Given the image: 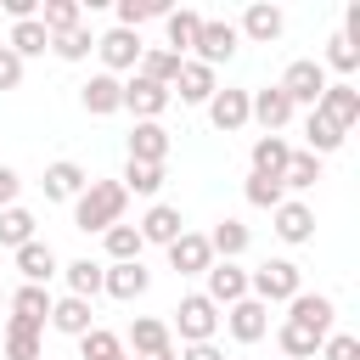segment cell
<instances>
[{"label": "cell", "instance_id": "1", "mask_svg": "<svg viewBox=\"0 0 360 360\" xmlns=\"http://www.w3.org/2000/svg\"><path fill=\"white\" fill-rule=\"evenodd\" d=\"M124 208H129V191H124L118 180H90V186L73 197V225H79V231H107V225L124 219Z\"/></svg>", "mask_w": 360, "mask_h": 360}, {"label": "cell", "instance_id": "2", "mask_svg": "<svg viewBox=\"0 0 360 360\" xmlns=\"http://www.w3.org/2000/svg\"><path fill=\"white\" fill-rule=\"evenodd\" d=\"M304 292V270L292 259H264L259 270H248V298H259L264 309L270 304H292Z\"/></svg>", "mask_w": 360, "mask_h": 360}, {"label": "cell", "instance_id": "3", "mask_svg": "<svg viewBox=\"0 0 360 360\" xmlns=\"http://www.w3.org/2000/svg\"><path fill=\"white\" fill-rule=\"evenodd\" d=\"M169 332H180V343H214V332H219V309H214L202 292H186L180 309H174V326H169Z\"/></svg>", "mask_w": 360, "mask_h": 360}, {"label": "cell", "instance_id": "4", "mask_svg": "<svg viewBox=\"0 0 360 360\" xmlns=\"http://www.w3.org/2000/svg\"><path fill=\"white\" fill-rule=\"evenodd\" d=\"M326 84H332V79H326V68H321L315 56H298V62H287V73H281V96H287L292 107H315Z\"/></svg>", "mask_w": 360, "mask_h": 360}, {"label": "cell", "instance_id": "5", "mask_svg": "<svg viewBox=\"0 0 360 360\" xmlns=\"http://www.w3.org/2000/svg\"><path fill=\"white\" fill-rule=\"evenodd\" d=\"M236 45H242L236 22L202 17V34H197V45H191V62H202V68H219V62H231V56H236Z\"/></svg>", "mask_w": 360, "mask_h": 360}, {"label": "cell", "instance_id": "6", "mask_svg": "<svg viewBox=\"0 0 360 360\" xmlns=\"http://www.w3.org/2000/svg\"><path fill=\"white\" fill-rule=\"evenodd\" d=\"M141 34H129V28H107V34H96V56H101V73H135V62H141Z\"/></svg>", "mask_w": 360, "mask_h": 360}, {"label": "cell", "instance_id": "7", "mask_svg": "<svg viewBox=\"0 0 360 360\" xmlns=\"http://www.w3.org/2000/svg\"><path fill=\"white\" fill-rule=\"evenodd\" d=\"M169 90L163 84H152V79H141V73H129L124 79V112H135V124H158L163 112H169Z\"/></svg>", "mask_w": 360, "mask_h": 360}, {"label": "cell", "instance_id": "8", "mask_svg": "<svg viewBox=\"0 0 360 360\" xmlns=\"http://www.w3.org/2000/svg\"><path fill=\"white\" fill-rule=\"evenodd\" d=\"M292 101L281 96V84H270V90H248V124H264V135H281L287 124H292Z\"/></svg>", "mask_w": 360, "mask_h": 360}, {"label": "cell", "instance_id": "9", "mask_svg": "<svg viewBox=\"0 0 360 360\" xmlns=\"http://www.w3.org/2000/svg\"><path fill=\"white\" fill-rule=\"evenodd\" d=\"M202 281H208V292H202V298H208L214 309H231L236 298H248V270H242V264H231V259H214V264L202 270Z\"/></svg>", "mask_w": 360, "mask_h": 360}, {"label": "cell", "instance_id": "10", "mask_svg": "<svg viewBox=\"0 0 360 360\" xmlns=\"http://www.w3.org/2000/svg\"><path fill=\"white\" fill-rule=\"evenodd\" d=\"M79 101H84L90 118H112V112H124V79H112V73H90V79L79 84Z\"/></svg>", "mask_w": 360, "mask_h": 360}, {"label": "cell", "instance_id": "11", "mask_svg": "<svg viewBox=\"0 0 360 360\" xmlns=\"http://www.w3.org/2000/svg\"><path fill=\"white\" fill-rule=\"evenodd\" d=\"M219 321H225V332H231L236 343H259V338L270 332V309H264L259 298H236Z\"/></svg>", "mask_w": 360, "mask_h": 360}, {"label": "cell", "instance_id": "12", "mask_svg": "<svg viewBox=\"0 0 360 360\" xmlns=\"http://www.w3.org/2000/svg\"><path fill=\"white\" fill-rule=\"evenodd\" d=\"M315 112H326L338 129H354V124H360V90H354V79L326 84V90H321V101H315Z\"/></svg>", "mask_w": 360, "mask_h": 360}, {"label": "cell", "instance_id": "13", "mask_svg": "<svg viewBox=\"0 0 360 360\" xmlns=\"http://www.w3.org/2000/svg\"><path fill=\"white\" fill-rule=\"evenodd\" d=\"M146 287H152V270H146L141 259H135V264H107V270H101V292L118 298V304H135Z\"/></svg>", "mask_w": 360, "mask_h": 360}, {"label": "cell", "instance_id": "14", "mask_svg": "<svg viewBox=\"0 0 360 360\" xmlns=\"http://www.w3.org/2000/svg\"><path fill=\"white\" fill-rule=\"evenodd\" d=\"M281 28H287V17H281V6H270V0H253V6L242 11V22H236V34H242V39H253V45L281 39Z\"/></svg>", "mask_w": 360, "mask_h": 360}, {"label": "cell", "instance_id": "15", "mask_svg": "<svg viewBox=\"0 0 360 360\" xmlns=\"http://www.w3.org/2000/svg\"><path fill=\"white\" fill-rule=\"evenodd\" d=\"M214 264V253H208V236L202 231H180L174 242H169V270H180V276H202Z\"/></svg>", "mask_w": 360, "mask_h": 360}, {"label": "cell", "instance_id": "16", "mask_svg": "<svg viewBox=\"0 0 360 360\" xmlns=\"http://www.w3.org/2000/svg\"><path fill=\"white\" fill-rule=\"evenodd\" d=\"M17 270H22V281H28V287H45L51 276H62V259H56V248H51V242H39V236H34V242H22V248H17Z\"/></svg>", "mask_w": 360, "mask_h": 360}, {"label": "cell", "instance_id": "17", "mask_svg": "<svg viewBox=\"0 0 360 360\" xmlns=\"http://www.w3.org/2000/svg\"><path fill=\"white\" fill-rule=\"evenodd\" d=\"M6 309H11L6 321H17V326H34V332H45V321H51V292H45V287H28V281H22V287H17L11 298H6Z\"/></svg>", "mask_w": 360, "mask_h": 360}, {"label": "cell", "instance_id": "18", "mask_svg": "<svg viewBox=\"0 0 360 360\" xmlns=\"http://www.w3.org/2000/svg\"><path fill=\"white\" fill-rule=\"evenodd\" d=\"M219 90V79H214V68H202V62H180V79H174V90L169 96H180L186 107H208V96Z\"/></svg>", "mask_w": 360, "mask_h": 360}, {"label": "cell", "instance_id": "19", "mask_svg": "<svg viewBox=\"0 0 360 360\" xmlns=\"http://www.w3.org/2000/svg\"><path fill=\"white\" fill-rule=\"evenodd\" d=\"M208 124H214L219 135L248 129V90H214V96H208Z\"/></svg>", "mask_w": 360, "mask_h": 360}, {"label": "cell", "instance_id": "20", "mask_svg": "<svg viewBox=\"0 0 360 360\" xmlns=\"http://www.w3.org/2000/svg\"><path fill=\"white\" fill-rule=\"evenodd\" d=\"M39 186H45V197H51V202H73V197L90 186V174H84V163H73V158H56V163L45 169V180H39Z\"/></svg>", "mask_w": 360, "mask_h": 360}, {"label": "cell", "instance_id": "21", "mask_svg": "<svg viewBox=\"0 0 360 360\" xmlns=\"http://www.w3.org/2000/svg\"><path fill=\"white\" fill-rule=\"evenodd\" d=\"M270 219H276V236H281L287 248H298V242H309V236H315V208H309V202H298V197H287Z\"/></svg>", "mask_w": 360, "mask_h": 360}, {"label": "cell", "instance_id": "22", "mask_svg": "<svg viewBox=\"0 0 360 360\" xmlns=\"http://www.w3.org/2000/svg\"><path fill=\"white\" fill-rule=\"evenodd\" d=\"M287 309H292L287 321H298V326H309L315 338H326V332H332V321H338V304H332L326 292H298V298H292Z\"/></svg>", "mask_w": 360, "mask_h": 360}, {"label": "cell", "instance_id": "23", "mask_svg": "<svg viewBox=\"0 0 360 360\" xmlns=\"http://www.w3.org/2000/svg\"><path fill=\"white\" fill-rule=\"evenodd\" d=\"M135 231H141V242H158V248H169V242L186 231V219H180V208H174V202H152V208L141 214V225H135Z\"/></svg>", "mask_w": 360, "mask_h": 360}, {"label": "cell", "instance_id": "24", "mask_svg": "<svg viewBox=\"0 0 360 360\" xmlns=\"http://www.w3.org/2000/svg\"><path fill=\"white\" fill-rule=\"evenodd\" d=\"M45 326H56L62 338H84V332L96 326V309H90L84 298H68V292H62V298H51V321H45Z\"/></svg>", "mask_w": 360, "mask_h": 360}, {"label": "cell", "instance_id": "25", "mask_svg": "<svg viewBox=\"0 0 360 360\" xmlns=\"http://www.w3.org/2000/svg\"><path fill=\"white\" fill-rule=\"evenodd\" d=\"M124 349L158 354V349H174V332H169V321H158V315H135L129 332H124Z\"/></svg>", "mask_w": 360, "mask_h": 360}, {"label": "cell", "instance_id": "26", "mask_svg": "<svg viewBox=\"0 0 360 360\" xmlns=\"http://www.w3.org/2000/svg\"><path fill=\"white\" fill-rule=\"evenodd\" d=\"M163 34H169V45H163V51H174V56H186V51L197 45V34H202V11H191V6H180V11H169V17H163Z\"/></svg>", "mask_w": 360, "mask_h": 360}, {"label": "cell", "instance_id": "27", "mask_svg": "<svg viewBox=\"0 0 360 360\" xmlns=\"http://www.w3.org/2000/svg\"><path fill=\"white\" fill-rule=\"evenodd\" d=\"M180 62H186V56H174V51H163V45H146V51H141V62H135V73H141V79H152V84H163V90H174Z\"/></svg>", "mask_w": 360, "mask_h": 360}, {"label": "cell", "instance_id": "28", "mask_svg": "<svg viewBox=\"0 0 360 360\" xmlns=\"http://www.w3.org/2000/svg\"><path fill=\"white\" fill-rule=\"evenodd\" d=\"M169 158V129L163 124H135L129 129V163H163Z\"/></svg>", "mask_w": 360, "mask_h": 360}, {"label": "cell", "instance_id": "29", "mask_svg": "<svg viewBox=\"0 0 360 360\" xmlns=\"http://www.w3.org/2000/svg\"><path fill=\"white\" fill-rule=\"evenodd\" d=\"M248 242H253V231H248L242 219H219V225L208 231V253H214V259H231V264L248 253Z\"/></svg>", "mask_w": 360, "mask_h": 360}, {"label": "cell", "instance_id": "30", "mask_svg": "<svg viewBox=\"0 0 360 360\" xmlns=\"http://www.w3.org/2000/svg\"><path fill=\"white\" fill-rule=\"evenodd\" d=\"M101 270H107V264H96V259H68V264H62L68 298H84V304H96V292H101Z\"/></svg>", "mask_w": 360, "mask_h": 360}, {"label": "cell", "instance_id": "31", "mask_svg": "<svg viewBox=\"0 0 360 360\" xmlns=\"http://www.w3.org/2000/svg\"><path fill=\"white\" fill-rule=\"evenodd\" d=\"M304 141H309L304 152H315V158H326V152H338V146L349 141V129H338V124H332L326 112H315V107H309V118H304Z\"/></svg>", "mask_w": 360, "mask_h": 360}, {"label": "cell", "instance_id": "32", "mask_svg": "<svg viewBox=\"0 0 360 360\" xmlns=\"http://www.w3.org/2000/svg\"><path fill=\"white\" fill-rule=\"evenodd\" d=\"M101 248H107V264H135L146 242H141V231H135V225H124V219H118V225H107V231H101Z\"/></svg>", "mask_w": 360, "mask_h": 360}, {"label": "cell", "instance_id": "33", "mask_svg": "<svg viewBox=\"0 0 360 360\" xmlns=\"http://www.w3.org/2000/svg\"><path fill=\"white\" fill-rule=\"evenodd\" d=\"M276 343H281V354H287V360H315L326 338H315V332H309V326H298V321H281V326H276Z\"/></svg>", "mask_w": 360, "mask_h": 360}, {"label": "cell", "instance_id": "34", "mask_svg": "<svg viewBox=\"0 0 360 360\" xmlns=\"http://www.w3.org/2000/svg\"><path fill=\"white\" fill-rule=\"evenodd\" d=\"M6 51H17L22 62H28V56H45V51H51V34L39 28V17H28V22H11V34H6Z\"/></svg>", "mask_w": 360, "mask_h": 360}, {"label": "cell", "instance_id": "35", "mask_svg": "<svg viewBox=\"0 0 360 360\" xmlns=\"http://www.w3.org/2000/svg\"><path fill=\"white\" fill-rule=\"evenodd\" d=\"M248 158H253V174H276V180H281V169H287V158H292V146H287L281 135H259Z\"/></svg>", "mask_w": 360, "mask_h": 360}, {"label": "cell", "instance_id": "36", "mask_svg": "<svg viewBox=\"0 0 360 360\" xmlns=\"http://www.w3.org/2000/svg\"><path fill=\"white\" fill-rule=\"evenodd\" d=\"M34 225H39V219H34V214H28L22 202L0 208V248H11V253H17L22 242H34Z\"/></svg>", "mask_w": 360, "mask_h": 360}, {"label": "cell", "instance_id": "37", "mask_svg": "<svg viewBox=\"0 0 360 360\" xmlns=\"http://www.w3.org/2000/svg\"><path fill=\"white\" fill-rule=\"evenodd\" d=\"M79 360H129V349H124V338H118V332L90 326V332L79 338Z\"/></svg>", "mask_w": 360, "mask_h": 360}, {"label": "cell", "instance_id": "38", "mask_svg": "<svg viewBox=\"0 0 360 360\" xmlns=\"http://www.w3.org/2000/svg\"><path fill=\"white\" fill-rule=\"evenodd\" d=\"M118 186H124L129 197H158V191H163V163H124Z\"/></svg>", "mask_w": 360, "mask_h": 360}, {"label": "cell", "instance_id": "39", "mask_svg": "<svg viewBox=\"0 0 360 360\" xmlns=\"http://www.w3.org/2000/svg\"><path fill=\"white\" fill-rule=\"evenodd\" d=\"M174 6L169 0H118V22L112 28H129V34H141V22H152V17H169Z\"/></svg>", "mask_w": 360, "mask_h": 360}, {"label": "cell", "instance_id": "40", "mask_svg": "<svg viewBox=\"0 0 360 360\" xmlns=\"http://www.w3.org/2000/svg\"><path fill=\"white\" fill-rule=\"evenodd\" d=\"M84 22V11H79V0H45L39 6V28L56 39V34H68V28H79Z\"/></svg>", "mask_w": 360, "mask_h": 360}, {"label": "cell", "instance_id": "41", "mask_svg": "<svg viewBox=\"0 0 360 360\" xmlns=\"http://www.w3.org/2000/svg\"><path fill=\"white\" fill-rule=\"evenodd\" d=\"M321 180V158L315 152H292L287 169H281V191H309Z\"/></svg>", "mask_w": 360, "mask_h": 360}, {"label": "cell", "instance_id": "42", "mask_svg": "<svg viewBox=\"0 0 360 360\" xmlns=\"http://www.w3.org/2000/svg\"><path fill=\"white\" fill-rule=\"evenodd\" d=\"M242 197H248L253 208H270V214H276V208L287 202V191H281V180H276V174H248Z\"/></svg>", "mask_w": 360, "mask_h": 360}, {"label": "cell", "instance_id": "43", "mask_svg": "<svg viewBox=\"0 0 360 360\" xmlns=\"http://www.w3.org/2000/svg\"><path fill=\"white\" fill-rule=\"evenodd\" d=\"M51 51H56L62 62H84V56L96 51V34H90L84 22H79V28H68V34H56V39H51Z\"/></svg>", "mask_w": 360, "mask_h": 360}, {"label": "cell", "instance_id": "44", "mask_svg": "<svg viewBox=\"0 0 360 360\" xmlns=\"http://www.w3.org/2000/svg\"><path fill=\"white\" fill-rule=\"evenodd\" d=\"M6 360H45V354H39V332L6 321Z\"/></svg>", "mask_w": 360, "mask_h": 360}, {"label": "cell", "instance_id": "45", "mask_svg": "<svg viewBox=\"0 0 360 360\" xmlns=\"http://www.w3.org/2000/svg\"><path fill=\"white\" fill-rule=\"evenodd\" d=\"M321 68H332V73H343V79H349V73L360 68V51H354L343 34H332V39H326V62H321Z\"/></svg>", "mask_w": 360, "mask_h": 360}, {"label": "cell", "instance_id": "46", "mask_svg": "<svg viewBox=\"0 0 360 360\" xmlns=\"http://www.w3.org/2000/svg\"><path fill=\"white\" fill-rule=\"evenodd\" d=\"M321 360H360V338H354V332H326Z\"/></svg>", "mask_w": 360, "mask_h": 360}, {"label": "cell", "instance_id": "47", "mask_svg": "<svg viewBox=\"0 0 360 360\" xmlns=\"http://www.w3.org/2000/svg\"><path fill=\"white\" fill-rule=\"evenodd\" d=\"M22 68H28V62H22L17 51L0 45V90H17V84H22Z\"/></svg>", "mask_w": 360, "mask_h": 360}, {"label": "cell", "instance_id": "48", "mask_svg": "<svg viewBox=\"0 0 360 360\" xmlns=\"http://www.w3.org/2000/svg\"><path fill=\"white\" fill-rule=\"evenodd\" d=\"M17 191H22V174L0 163V208H11V202H17Z\"/></svg>", "mask_w": 360, "mask_h": 360}, {"label": "cell", "instance_id": "49", "mask_svg": "<svg viewBox=\"0 0 360 360\" xmlns=\"http://www.w3.org/2000/svg\"><path fill=\"white\" fill-rule=\"evenodd\" d=\"M174 354H180V360H225V349H219V343H180Z\"/></svg>", "mask_w": 360, "mask_h": 360}, {"label": "cell", "instance_id": "50", "mask_svg": "<svg viewBox=\"0 0 360 360\" xmlns=\"http://www.w3.org/2000/svg\"><path fill=\"white\" fill-rule=\"evenodd\" d=\"M129 360H180L174 349H158V354H129Z\"/></svg>", "mask_w": 360, "mask_h": 360}, {"label": "cell", "instance_id": "51", "mask_svg": "<svg viewBox=\"0 0 360 360\" xmlns=\"http://www.w3.org/2000/svg\"><path fill=\"white\" fill-rule=\"evenodd\" d=\"M0 309H6V292H0Z\"/></svg>", "mask_w": 360, "mask_h": 360}]
</instances>
